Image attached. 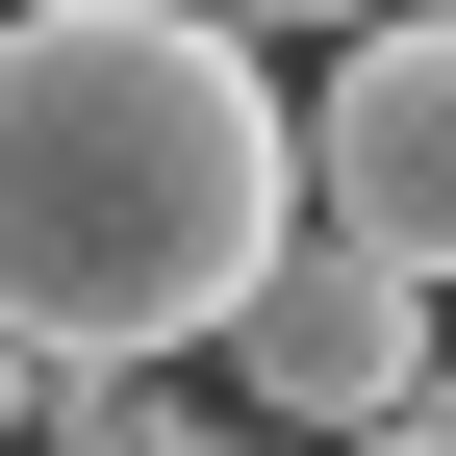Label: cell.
I'll return each instance as SVG.
<instances>
[{"label": "cell", "mask_w": 456, "mask_h": 456, "mask_svg": "<svg viewBox=\"0 0 456 456\" xmlns=\"http://www.w3.org/2000/svg\"><path fill=\"white\" fill-rule=\"evenodd\" d=\"M305 254V102L203 0H0V330L77 380L228 355Z\"/></svg>", "instance_id": "cell-1"}, {"label": "cell", "mask_w": 456, "mask_h": 456, "mask_svg": "<svg viewBox=\"0 0 456 456\" xmlns=\"http://www.w3.org/2000/svg\"><path fill=\"white\" fill-rule=\"evenodd\" d=\"M305 228H355L456 305V0H406V26H355L305 77Z\"/></svg>", "instance_id": "cell-2"}, {"label": "cell", "mask_w": 456, "mask_h": 456, "mask_svg": "<svg viewBox=\"0 0 456 456\" xmlns=\"http://www.w3.org/2000/svg\"><path fill=\"white\" fill-rule=\"evenodd\" d=\"M228 380L279 406V456H355V431L456 406V380H431V279H406V254H355V228H305V254L254 279V330H228Z\"/></svg>", "instance_id": "cell-3"}, {"label": "cell", "mask_w": 456, "mask_h": 456, "mask_svg": "<svg viewBox=\"0 0 456 456\" xmlns=\"http://www.w3.org/2000/svg\"><path fill=\"white\" fill-rule=\"evenodd\" d=\"M178 456H279V431H178Z\"/></svg>", "instance_id": "cell-4"}]
</instances>
